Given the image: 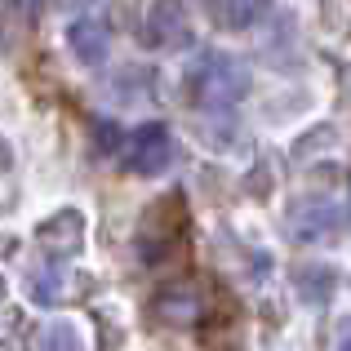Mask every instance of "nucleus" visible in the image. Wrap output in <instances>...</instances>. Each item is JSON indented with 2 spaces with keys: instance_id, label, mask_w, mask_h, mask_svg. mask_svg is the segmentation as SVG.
Instances as JSON below:
<instances>
[{
  "instance_id": "f257e3e1",
  "label": "nucleus",
  "mask_w": 351,
  "mask_h": 351,
  "mask_svg": "<svg viewBox=\"0 0 351 351\" xmlns=\"http://www.w3.org/2000/svg\"><path fill=\"white\" fill-rule=\"evenodd\" d=\"M182 94L200 112H227L249 94V67L236 53L205 49L191 58V67L182 71Z\"/></svg>"
},
{
  "instance_id": "f03ea898",
  "label": "nucleus",
  "mask_w": 351,
  "mask_h": 351,
  "mask_svg": "<svg viewBox=\"0 0 351 351\" xmlns=\"http://www.w3.org/2000/svg\"><path fill=\"white\" fill-rule=\"evenodd\" d=\"M120 165H125V173H138V178H156V173H165L173 165V134H169V125H160V120L138 125L134 134L125 138Z\"/></svg>"
},
{
  "instance_id": "7ed1b4c3",
  "label": "nucleus",
  "mask_w": 351,
  "mask_h": 351,
  "mask_svg": "<svg viewBox=\"0 0 351 351\" xmlns=\"http://www.w3.org/2000/svg\"><path fill=\"white\" fill-rule=\"evenodd\" d=\"M143 40L152 45V49H191V18H187V5L182 0H152V9H147L143 18Z\"/></svg>"
},
{
  "instance_id": "20e7f679",
  "label": "nucleus",
  "mask_w": 351,
  "mask_h": 351,
  "mask_svg": "<svg viewBox=\"0 0 351 351\" xmlns=\"http://www.w3.org/2000/svg\"><path fill=\"white\" fill-rule=\"evenodd\" d=\"M62 40H67L71 58H76L80 67H103L107 53H112V27H107L103 18H76V23H67Z\"/></svg>"
},
{
  "instance_id": "39448f33",
  "label": "nucleus",
  "mask_w": 351,
  "mask_h": 351,
  "mask_svg": "<svg viewBox=\"0 0 351 351\" xmlns=\"http://www.w3.org/2000/svg\"><path fill=\"white\" fill-rule=\"evenodd\" d=\"M338 227H343V209L325 205V200L302 205V209H293V214H289V236L302 240V245H316V240L338 236Z\"/></svg>"
},
{
  "instance_id": "423d86ee",
  "label": "nucleus",
  "mask_w": 351,
  "mask_h": 351,
  "mask_svg": "<svg viewBox=\"0 0 351 351\" xmlns=\"http://www.w3.org/2000/svg\"><path fill=\"white\" fill-rule=\"evenodd\" d=\"M289 280H293V293H298L307 307H325L338 289V271L329 263H298L289 271Z\"/></svg>"
},
{
  "instance_id": "0eeeda50",
  "label": "nucleus",
  "mask_w": 351,
  "mask_h": 351,
  "mask_svg": "<svg viewBox=\"0 0 351 351\" xmlns=\"http://www.w3.org/2000/svg\"><path fill=\"white\" fill-rule=\"evenodd\" d=\"M36 240H40L45 249H58V254H76L80 240H85V218H80L76 209H62V214L45 218V223L36 227Z\"/></svg>"
},
{
  "instance_id": "6e6552de",
  "label": "nucleus",
  "mask_w": 351,
  "mask_h": 351,
  "mask_svg": "<svg viewBox=\"0 0 351 351\" xmlns=\"http://www.w3.org/2000/svg\"><path fill=\"white\" fill-rule=\"evenodd\" d=\"M152 311L165 320V325H191V320L200 316V298L187 289V285H169V289L156 293Z\"/></svg>"
},
{
  "instance_id": "1a4fd4ad",
  "label": "nucleus",
  "mask_w": 351,
  "mask_h": 351,
  "mask_svg": "<svg viewBox=\"0 0 351 351\" xmlns=\"http://www.w3.org/2000/svg\"><path fill=\"white\" fill-rule=\"evenodd\" d=\"M271 14V0H218V18L232 32H249Z\"/></svg>"
},
{
  "instance_id": "9d476101",
  "label": "nucleus",
  "mask_w": 351,
  "mask_h": 351,
  "mask_svg": "<svg viewBox=\"0 0 351 351\" xmlns=\"http://www.w3.org/2000/svg\"><path fill=\"white\" fill-rule=\"evenodd\" d=\"M27 298H32L36 307H53V302L62 298V271H53V267L27 271Z\"/></svg>"
},
{
  "instance_id": "9b49d317",
  "label": "nucleus",
  "mask_w": 351,
  "mask_h": 351,
  "mask_svg": "<svg viewBox=\"0 0 351 351\" xmlns=\"http://www.w3.org/2000/svg\"><path fill=\"white\" fill-rule=\"evenodd\" d=\"M40 351H85V343H80V329L71 325V320H53V325L45 329Z\"/></svg>"
},
{
  "instance_id": "f8f14e48",
  "label": "nucleus",
  "mask_w": 351,
  "mask_h": 351,
  "mask_svg": "<svg viewBox=\"0 0 351 351\" xmlns=\"http://www.w3.org/2000/svg\"><path fill=\"white\" fill-rule=\"evenodd\" d=\"M147 85H152V67H125L116 76V98H143L147 94Z\"/></svg>"
},
{
  "instance_id": "ddd939ff",
  "label": "nucleus",
  "mask_w": 351,
  "mask_h": 351,
  "mask_svg": "<svg viewBox=\"0 0 351 351\" xmlns=\"http://www.w3.org/2000/svg\"><path fill=\"white\" fill-rule=\"evenodd\" d=\"M116 138H120L116 125H112V120H103V125H98V147H103V152H116V147H120Z\"/></svg>"
},
{
  "instance_id": "4468645a",
  "label": "nucleus",
  "mask_w": 351,
  "mask_h": 351,
  "mask_svg": "<svg viewBox=\"0 0 351 351\" xmlns=\"http://www.w3.org/2000/svg\"><path fill=\"white\" fill-rule=\"evenodd\" d=\"M98 0H58V9L62 14H85V9H94Z\"/></svg>"
},
{
  "instance_id": "2eb2a0df",
  "label": "nucleus",
  "mask_w": 351,
  "mask_h": 351,
  "mask_svg": "<svg viewBox=\"0 0 351 351\" xmlns=\"http://www.w3.org/2000/svg\"><path fill=\"white\" fill-rule=\"evenodd\" d=\"M9 45H14V40H9V27H5V14H0V53H5Z\"/></svg>"
},
{
  "instance_id": "dca6fc26",
  "label": "nucleus",
  "mask_w": 351,
  "mask_h": 351,
  "mask_svg": "<svg viewBox=\"0 0 351 351\" xmlns=\"http://www.w3.org/2000/svg\"><path fill=\"white\" fill-rule=\"evenodd\" d=\"M338 351H351V329L343 334V343H338Z\"/></svg>"
},
{
  "instance_id": "f3484780",
  "label": "nucleus",
  "mask_w": 351,
  "mask_h": 351,
  "mask_svg": "<svg viewBox=\"0 0 351 351\" xmlns=\"http://www.w3.org/2000/svg\"><path fill=\"white\" fill-rule=\"evenodd\" d=\"M0 298H5V280H0Z\"/></svg>"
},
{
  "instance_id": "a211bd4d",
  "label": "nucleus",
  "mask_w": 351,
  "mask_h": 351,
  "mask_svg": "<svg viewBox=\"0 0 351 351\" xmlns=\"http://www.w3.org/2000/svg\"><path fill=\"white\" fill-rule=\"evenodd\" d=\"M347 187H351V182H347Z\"/></svg>"
}]
</instances>
